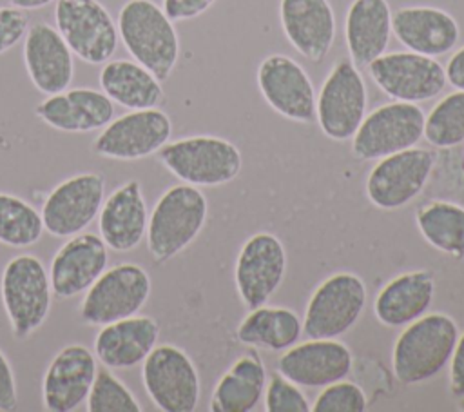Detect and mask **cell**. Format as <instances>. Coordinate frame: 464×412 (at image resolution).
<instances>
[{
  "instance_id": "obj_33",
  "label": "cell",
  "mask_w": 464,
  "mask_h": 412,
  "mask_svg": "<svg viewBox=\"0 0 464 412\" xmlns=\"http://www.w3.org/2000/svg\"><path fill=\"white\" fill-rule=\"evenodd\" d=\"M42 214L24 198L0 192V243L14 249L33 247L44 234Z\"/></svg>"
},
{
  "instance_id": "obj_31",
  "label": "cell",
  "mask_w": 464,
  "mask_h": 412,
  "mask_svg": "<svg viewBox=\"0 0 464 412\" xmlns=\"http://www.w3.org/2000/svg\"><path fill=\"white\" fill-rule=\"evenodd\" d=\"M303 334V321L286 307H256L237 325V339L254 348L281 352L299 341Z\"/></svg>"
},
{
  "instance_id": "obj_25",
  "label": "cell",
  "mask_w": 464,
  "mask_h": 412,
  "mask_svg": "<svg viewBox=\"0 0 464 412\" xmlns=\"http://www.w3.org/2000/svg\"><path fill=\"white\" fill-rule=\"evenodd\" d=\"M147 220L149 212L141 183L138 180H127L102 203L98 214L100 236L107 249L129 252L145 238Z\"/></svg>"
},
{
  "instance_id": "obj_24",
  "label": "cell",
  "mask_w": 464,
  "mask_h": 412,
  "mask_svg": "<svg viewBox=\"0 0 464 412\" xmlns=\"http://www.w3.org/2000/svg\"><path fill=\"white\" fill-rule=\"evenodd\" d=\"M34 114L56 131L89 132L114 118V102L103 91L74 87L49 94L34 107Z\"/></svg>"
},
{
  "instance_id": "obj_21",
  "label": "cell",
  "mask_w": 464,
  "mask_h": 412,
  "mask_svg": "<svg viewBox=\"0 0 464 412\" xmlns=\"http://www.w3.org/2000/svg\"><path fill=\"white\" fill-rule=\"evenodd\" d=\"M24 64L33 85L47 96L69 89L74 78L71 47L58 29L45 22L29 25L24 36Z\"/></svg>"
},
{
  "instance_id": "obj_5",
  "label": "cell",
  "mask_w": 464,
  "mask_h": 412,
  "mask_svg": "<svg viewBox=\"0 0 464 412\" xmlns=\"http://www.w3.org/2000/svg\"><path fill=\"white\" fill-rule=\"evenodd\" d=\"M0 299L14 339H27L47 319L53 301L49 270L34 254L13 256L0 276Z\"/></svg>"
},
{
  "instance_id": "obj_30",
  "label": "cell",
  "mask_w": 464,
  "mask_h": 412,
  "mask_svg": "<svg viewBox=\"0 0 464 412\" xmlns=\"http://www.w3.org/2000/svg\"><path fill=\"white\" fill-rule=\"evenodd\" d=\"M100 87L129 111L158 107L165 98L161 82L136 60H107L100 71Z\"/></svg>"
},
{
  "instance_id": "obj_15",
  "label": "cell",
  "mask_w": 464,
  "mask_h": 412,
  "mask_svg": "<svg viewBox=\"0 0 464 412\" xmlns=\"http://www.w3.org/2000/svg\"><path fill=\"white\" fill-rule=\"evenodd\" d=\"M105 200V178L98 172H80L60 181L42 203L44 229L54 238L83 232L100 214Z\"/></svg>"
},
{
  "instance_id": "obj_35",
  "label": "cell",
  "mask_w": 464,
  "mask_h": 412,
  "mask_svg": "<svg viewBox=\"0 0 464 412\" xmlns=\"http://www.w3.org/2000/svg\"><path fill=\"white\" fill-rule=\"evenodd\" d=\"M89 412H141V405L130 388L109 367L96 370L89 396L85 399Z\"/></svg>"
},
{
  "instance_id": "obj_3",
  "label": "cell",
  "mask_w": 464,
  "mask_h": 412,
  "mask_svg": "<svg viewBox=\"0 0 464 412\" xmlns=\"http://www.w3.org/2000/svg\"><path fill=\"white\" fill-rule=\"evenodd\" d=\"M208 201L199 187L178 183L154 203L147 220V250L154 263H167L185 250L203 231Z\"/></svg>"
},
{
  "instance_id": "obj_22",
  "label": "cell",
  "mask_w": 464,
  "mask_h": 412,
  "mask_svg": "<svg viewBox=\"0 0 464 412\" xmlns=\"http://www.w3.org/2000/svg\"><path fill=\"white\" fill-rule=\"evenodd\" d=\"M281 29L306 60L321 62L335 40V15L328 0H281Z\"/></svg>"
},
{
  "instance_id": "obj_26",
  "label": "cell",
  "mask_w": 464,
  "mask_h": 412,
  "mask_svg": "<svg viewBox=\"0 0 464 412\" xmlns=\"http://www.w3.org/2000/svg\"><path fill=\"white\" fill-rule=\"evenodd\" d=\"M160 323L152 316L134 314L102 325L94 336L96 359L112 370L140 365L158 345Z\"/></svg>"
},
{
  "instance_id": "obj_7",
  "label": "cell",
  "mask_w": 464,
  "mask_h": 412,
  "mask_svg": "<svg viewBox=\"0 0 464 412\" xmlns=\"http://www.w3.org/2000/svg\"><path fill=\"white\" fill-rule=\"evenodd\" d=\"M141 383L156 408L192 412L199 403L201 383L190 356L172 343L156 345L141 361Z\"/></svg>"
},
{
  "instance_id": "obj_11",
  "label": "cell",
  "mask_w": 464,
  "mask_h": 412,
  "mask_svg": "<svg viewBox=\"0 0 464 412\" xmlns=\"http://www.w3.org/2000/svg\"><path fill=\"white\" fill-rule=\"evenodd\" d=\"M54 24L72 54L91 65L105 64L116 53V22L98 0H56Z\"/></svg>"
},
{
  "instance_id": "obj_4",
  "label": "cell",
  "mask_w": 464,
  "mask_h": 412,
  "mask_svg": "<svg viewBox=\"0 0 464 412\" xmlns=\"http://www.w3.org/2000/svg\"><path fill=\"white\" fill-rule=\"evenodd\" d=\"M156 158L172 176L194 187L230 183L243 165L241 151L232 142L208 134L169 140Z\"/></svg>"
},
{
  "instance_id": "obj_23",
  "label": "cell",
  "mask_w": 464,
  "mask_h": 412,
  "mask_svg": "<svg viewBox=\"0 0 464 412\" xmlns=\"http://www.w3.org/2000/svg\"><path fill=\"white\" fill-rule=\"evenodd\" d=\"M392 33L408 51L424 56L448 54L459 42L457 20L431 5H404L392 13Z\"/></svg>"
},
{
  "instance_id": "obj_14",
  "label": "cell",
  "mask_w": 464,
  "mask_h": 412,
  "mask_svg": "<svg viewBox=\"0 0 464 412\" xmlns=\"http://www.w3.org/2000/svg\"><path fill=\"white\" fill-rule=\"evenodd\" d=\"M433 165L435 154L420 147L384 156L366 178V196L379 209H401L424 191Z\"/></svg>"
},
{
  "instance_id": "obj_40",
  "label": "cell",
  "mask_w": 464,
  "mask_h": 412,
  "mask_svg": "<svg viewBox=\"0 0 464 412\" xmlns=\"http://www.w3.org/2000/svg\"><path fill=\"white\" fill-rule=\"evenodd\" d=\"M18 405L14 370L7 356L0 350V412H11Z\"/></svg>"
},
{
  "instance_id": "obj_12",
  "label": "cell",
  "mask_w": 464,
  "mask_h": 412,
  "mask_svg": "<svg viewBox=\"0 0 464 412\" xmlns=\"http://www.w3.org/2000/svg\"><path fill=\"white\" fill-rule=\"evenodd\" d=\"M366 67L375 85L397 102L420 103L437 98L448 83L440 62L413 51L382 53Z\"/></svg>"
},
{
  "instance_id": "obj_28",
  "label": "cell",
  "mask_w": 464,
  "mask_h": 412,
  "mask_svg": "<svg viewBox=\"0 0 464 412\" xmlns=\"http://www.w3.org/2000/svg\"><path fill=\"white\" fill-rule=\"evenodd\" d=\"M392 36V9L388 0H353L344 18V40L350 60L366 67L381 56Z\"/></svg>"
},
{
  "instance_id": "obj_1",
  "label": "cell",
  "mask_w": 464,
  "mask_h": 412,
  "mask_svg": "<svg viewBox=\"0 0 464 412\" xmlns=\"http://www.w3.org/2000/svg\"><path fill=\"white\" fill-rule=\"evenodd\" d=\"M457 338V321L442 312H426L408 323L392 350V367L399 383L419 385L439 376L450 363Z\"/></svg>"
},
{
  "instance_id": "obj_32",
  "label": "cell",
  "mask_w": 464,
  "mask_h": 412,
  "mask_svg": "<svg viewBox=\"0 0 464 412\" xmlns=\"http://www.w3.org/2000/svg\"><path fill=\"white\" fill-rule=\"evenodd\" d=\"M422 238L437 250L464 260V207L448 200H431L415 212Z\"/></svg>"
},
{
  "instance_id": "obj_41",
  "label": "cell",
  "mask_w": 464,
  "mask_h": 412,
  "mask_svg": "<svg viewBox=\"0 0 464 412\" xmlns=\"http://www.w3.org/2000/svg\"><path fill=\"white\" fill-rule=\"evenodd\" d=\"M448 365H450V392L457 397H462L464 396V330L457 338V343Z\"/></svg>"
},
{
  "instance_id": "obj_39",
  "label": "cell",
  "mask_w": 464,
  "mask_h": 412,
  "mask_svg": "<svg viewBox=\"0 0 464 412\" xmlns=\"http://www.w3.org/2000/svg\"><path fill=\"white\" fill-rule=\"evenodd\" d=\"M216 0H161V9L172 22L192 20L210 9Z\"/></svg>"
},
{
  "instance_id": "obj_36",
  "label": "cell",
  "mask_w": 464,
  "mask_h": 412,
  "mask_svg": "<svg viewBox=\"0 0 464 412\" xmlns=\"http://www.w3.org/2000/svg\"><path fill=\"white\" fill-rule=\"evenodd\" d=\"M366 408L368 397L364 390L344 379L323 387L312 405L314 412H364Z\"/></svg>"
},
{
  "instance_id": "obj_2",
  "label": "cell",
  "mask_w": 464,
  "mask_h": 412,
  "mask_svg": "<svg viewBox=\"0 0 464 412\" xmlns=\"http://www.w3.org/2000/svg\"><path fill=\"white\" fill-rule=\"evenodd\" d=\"M118 36L127 53L165 82L179 58L174 22L152 0H127L118 13Z\"/></svg>"
},
{
  "instance_id": "obj_38",
  "label": "cell",
  "mask_w": 464,
  "mask_h": 412,
  "mask_svg": "<svg viewBox=\"0 0 464 412\" xmlns=\"http://www.w3.org/2000/svg\"><path fill=\"white\" fill-rule=\"evenodd\" d=\"M29 29V16L24 9L5 5L0 7V54L14 47L20 40H24Z\"/></svg>"
},
{
  "instance_id": "obj_42",
  "label": "cell",
  "mask_w": 464,
  "mask_h": 412,
  "mask_svg": "<svg viewBox=\"0 0 464 412\" xmlns=\"http://www.w3.org/2000/svg\"><path fill=\"white\" fill-rule=\"evenodd\" d=\"M444 73H446V82L450 85L464 91V45L450 56L444 67Z\"/></svg>"
},
{
  "instance_id": "obj_43",
  "label": "cell",
  "mask_w": 464,
  "mask_h": 412,
  "mask_svg": "<svg viewBox=\"0 0 464 412\" xmlns=\"http://www.w3.org/2000/svg\"><path fill=\"white\" fill-rule=\"evenodd\" d=\"M13 7H18V9H24V11H31V9H42L56 0H7Z\"/></svg>"
},
{
  "instance_id": "obj_37",
  "label": "cell",
  "mask_w": 464,
  "mask_h": 412,
  "mask_svg": "<svg viewBox=\"0 0 464 412\" xmlns=\"http://www.w3.org/2000/svg\"><path fill=\"white\" fill-rule=\"evenodd\" d=\"M266 412H310L312 405L299 385L285 378L281 372L270 374L265 388Z\"/></svg>"
},
{
  "instance_id": "obj_8",
  "label": "cell",
  "mask_w": 464,
  "mask_h": 412,
  "mask_svg": "<svg viewBox=\"0 0 464 412\" xmlns=\"http://www.w3.org/2000/svg\"><path fill=\"white\" fill-rule=\"evenodd\" d=\"M368 93L362 74L350 58L337 60L315 98V122L334 142L352 140L366 116Z\"/></svg>"
},
{
  "instance_id": "obj_13",
  "label": "cell",
  "mask_w": 464,
  "mask_h": 412,
  "mask_svg": "<svg viewBox=\"0 0 464 412\" xmlns=\"http://www.w3.org/2000/svg\"><path fill=\"white\" fill-rule=\"evenodd\" d=\"M172 134L169 114L158 107L129 111L112 118L92 140L91 151L109 160H141L156 154Z\"/></svg>"
},
{
  "instance_id": "obj_29",
  "label": "cell",
  "mask_w": 464,
  "mask_h": 412,
  "mask_svg": "<svg viewBox=\"0 0 464 412\" xmlns=\"http://www.w3.org/2000/svg\"><path fill=\"white\" fill-rule=\"evenodd\" d=\"M266 381L265 363L259 352L250 347L219 378L208 408L212 412H250L261 401Z\"/></svg>"
},
{
  "instance_id": "obj_44",
  "label": "cell",
  "mask_w": 464,
  "mask_h": 412,
  "mask_svg": "<svg viewBox=\"0 0 464 412\" xmlns=\"http://www.w3.org/2000/svg\"><path fill=\"white\" fill-rule=\"evenodd\" d=\"M459 408H460V410H464V396H462V397H460V401H459Z\"/></svg>"
},
{
  "instance_id": "obj_9",
  "label": "cell",
  "mask_w": 464,
  "mask_h": 412,
  "mask_svg": "<svg viewBox=\"0 0 464 412\" xmlns=\"http://www.w3.org/2000/svg\"><path fill=\"white\" fill-rule=\"evenodd\" d=\"M366 307L364 281L348 270L335 272L312 292L303 318L308 338H339L362 316Z\"/></svg>"
},
{
  "instance_id": "obj_6",
  "label": "cell",
  "mask_w": 464,
  "mask_h": 412,
  "mask_svg": "<svg viewBox=\"0 0 464 412\" xmlns=\"http://www.w3.org/2000/svg\"><path fill=\"white\" fill-rule=\"evenodd\" d=\"M152 281L138 263H118L105 269L85 290L78 307L80 319L91 327H102L138 314L149 296Z\"/></svg>"
},
{
  "instance_id": "obj_34",
  "label": "cell",
  "mask_w": 464,
  "mask_h": 412,
  "mask_svg": "<svg viewBox=\"0 0 464 412\" xmlns=\"http://www.w3.org/2000/svg\"><path fill=\"white\" fill-rule=\"evenodd\" d=\"M426 142L437 149H451L464 142V91L440 98L424 120Z\"/></svg>"
},
{
  "instance_id": "obj_17",
  "label": "cell",
  "mask_w": 464,
  "mask_h": 412,
  "mask_svg": "<svg viewBox=\"0 0 464 412\" xmlns=\"http://www.w3.org/2000/svg\"><path fill=\"white\" fill-rule=\"evenodd\" d=\"M256 80L261 96L277 114L297 123L315 122L314 83L294 58L281 53L265 56Z\"/></svg>"
},
{
  "instance_id": "obj_18",
  "label": "cell",
  "mask_w": 464,
  "mask_h": 412,
  "mask_svg": "<svg viewBox=\"0 0 464 412\" xmlns=\"http://www.w3.org/2000/svg\"><path fill=\"white\" fill-rule=\"evenodd\" d=\"M98 370V359L82 343L62 347L42 378V405L49 412H72L85 403Z\"/></svg>"
},
{
  "instance_id": "obj_19",
  "label": "cell",
  "mask_w": 464,
  "mask_h": 412,
  "mask_svg": "<svg viewBox=\"0 0 464 412\" xmlns=\"http://www.w3.org/2000/svg\"><path fill=\"white\" fill-rule=\"evenodd\" d=\"M353 367L352 350L337 338H310L277 359V372L304 388H323L346 379Z\"/></svg>"
},
{
  "instance_id": "obj_27",
  "label": "cell",
  "mask_w": 464,
  "mask_h": 412,
  "mask_svg": "<svg viewBox=\"0 0 464 412\" xmlns=\"http://www.w3.org/2000/svg\"><path fill=\"white\" fill-rule=\"evenodd\" d=\"M435 296L431 270H408L390 280L375 296L373 314L384 327L401 329L426 314Z\"/></svg>"
},
{
  "instance_id": "obj_20",
  "label": "cell",
  "mask_w": 464,
  "mask_h": 412,
  "mask_svg": "<svg viewBox=\"0 0 464 412\" xmlns=\"http://www.w3.org/2000/svg\"><path fill=\"white\" fill-rule=\"evenodd\" d=\"M107 263L109 252L100 234L80 232L71 236L51 260L53 294L60 299L83 294L102 276Z\"/></svg>"
},
{
  "instance_id": "obj_10",
  "label": "cell",
  "mask_w": 464,
  "mask_h": 412,
  "mask_svg": "<svg viewBox=\"0 0 464 412\" xmlns=\"http://www.w3.org/2000/svg\"><path fill=\"white\" fill-rule=\"evenodd\" d=\"M426 114L417 103L390 102L364 116L352 136V154L357 160H381L415 147L424 134Z\"/></svg>"
},
{
  "instance_id": "obj_16",
  "label": "cell",
  "mask_w": 464,
  "mask_h": 412,
  "mask_svg": "<svg viewBox=\"0 0 464 412\" xmlns=\"http://www.w3.org/2000/svg\"><path fill=\"white\" fill-rule=\"evenodd\" d=\"M286 272V250L272 232H256L239 249L234 281L243 305L250 310L265 305L281 287Z\"/></svg>"
}]
</instances>
